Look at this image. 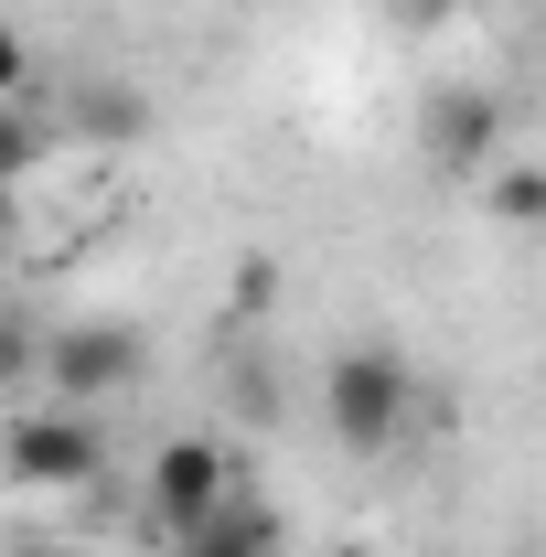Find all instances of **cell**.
<instances>
[{
	"instance_id": "obj_1",
	"label": "cell",
	"mask_w": 546,
	"mask_h": 557,
	"mask_svg": "<svg viewBox=\"0 0 546 557\" xmlns=\"http://www.w3.org/2000/svg\"><path fill=\"white\" fill-rule=\"evenodd\" d=\"M408 408H418V375H408L397 344H343L322 364V418H333L343 450H386L408 429Z\"/></svg>"
},
{
	"instance_id": "obj_2",
	"label": "cell",
	"mask_w": 546,
	"mask_h": 557,
	"mask_svg": "<svg viewBox=\"0 0 546 557\" xmlns=\"http://www.w3.org/2000/svg\"><path fill=\"white\" fill-rule=\"evenodd\" d=\"M225 493H236V440H214V429H172V440L150 450L139 515H150V536H161V547H183Z\"/></svg>"
},
{
	"instance_id": "obj_3",
	"label": "cell",
	"mask_w": 546,
	"mask_h": 557,
	"mask_svg": "<svg viewBox=\"0 0 546 557\" xmlns=\"http://www.w3.org/2000/svg\"><path fill=\"white\" fill-rule=\"evenodd\" d=\"M97 461H108V440H97V408H22L0 429V472L22 493H86L97 483Z\"/></svg>"
},
{
	"instance_id": "obj_4",
	"label": "cell",
	"mask_w": 546,
	"mask_h": 557,
	"mask_svg": "<svg viewBox=\"0 0 546 557\" xmlns=\"http://www.w3.org/2000/svg\"><path fill=\"white\" fill-rule=\"evenodd\" d=\"M129 375H139V322H119V311H75L44 333V397L54 408H97Z\"/></svg>"
},
{
	"instance_id": "obj_5",
	"label": "cell",
	"mask_w": 546,
	"mask_h": 557,
	"mask_svg": "<svg viewBox=\"0 0 546 557\" xmlns=\"http://www.w3.org/2000/svg\"><path fill=\"white\" fill-rule=\"evenodd\" d=\"M493 161H504V97H482V86L439 97V108H429V172H450V183H482Z\"/></svg>"
},
{
	"instance_id": "obj_6",
	"label": "cell",
	"mask_w": 546,
	"mask_h": 557,
	"mask_svg": "<svg viewBox=\"0 0 546 557\" xmlns=\"http://www.w3.org/2000/svg\"><path fill=\"white\" fill-rule=\"evenodd\" d=\"M172 557H278V504H258V493L236 483V493H225V504H214V515H204V525H194Z\"/></svg>"
},
{
	"instance_id": "obj_7",
	"label": "cell",
	"mask_w": 546,
	"mask_h": 557,
	"mask_svg": "<svg viewBox=\"0 0 546 557\" xmlns=\"http://www.w3.org/2000/svg\"><path fill=\"white\" fill-rule=\"evenodd\" d=\"M482 214L536 236V225H546V161H493V172H482Z\"/></svg>"
},
{
	"instance_id": "obj_8",
	"label": "cell",
	"mask_w": 546,
	"mask_h": 557,
	"mask_svg": "<svg viewBox=\"0 0 546 557\" xmlns=\"http://www.w3.org/2000/svg\"><path fill=\"white\" fill-rule=\"evenodd\" d=\"M33 375H44V333L22 311H0V386H33Z\"/></svg>"
},
{
	"instance_id": "obj_9",
	"label": "cell",
	"mask_w": 546,
	"mask_h": 557,
	"mask_svg": "<svg viewBox=\"0 0 546 557\" xmlns=\"http://www.w3.org/2000/svg\"><path fill=\"white\" fill-rule=\"evenodd\" d=\"M33 161H44V129H33V119H22V97H11V108H0V183H22Z\"/></svg>"
},
{
	"instance_id": "obj_10",
	"label": "cell",
	"mask_w": 546,
	"mask_h": 557,
	"mask_svg": "<svg viewBox=\"0 0 546 557\" xmlns=\"http://www.w3.org/2000/svg\"><path fill=\"white\" fill-rule=\"evenodd\" d=\"M86 129H97V139H129L139 129V97H129V86H97V97H86Z\"/></svg>"
},
{
	"instance_id": "obj_11",
	"label": "cell",
	"mask_w": 546,
	"mask_h": 557,
	"mask_svg": "<svg viewBox=\"0 0 546 557\" xmlns=\"http://www.w3.org/2000/svg\"><path fill=\"white\" fill-rule=\"evenodd\" d=\"M22 86H33V44H22V33H11V22H0V108H11V97H22Z\"/></svg>"
},
{
	"instance_id": "obj_12",
	"label": "cell",
	"mask_w": 546,
	"mask_h": 557,
	"mask_svg": "<svg viewBox=\"0 0 546 557\" xmlns=\"http://www.w3.org/2000/svg\"><path fill=\"white\" fill-rule=\"evenodd\" d=\"M269 300H278V269H269V258H247V269H236V311H269Z\"/></svg>"
},
{
	"instance_id": "obj_13",
	"label": "cell",
	"mask_w": 546,
	"mask_h": 557,
	"mask_svg": "<svg viewBox=\"0 0 546 557\" xmlns=\"http://www.w3.org/2000/svg\"><path fill=\"white\" fill-rule=\"evenodd\" d=\"M11 214H22V194H11V183H0V247H11Z\"/></svg>"
},
{
	"instance_id": "obj_14",
	"label": "cell",
	"mask_w": 546,
	"mask_h": 557,
	"mask_svg": "<svg viewBox=\"0 0 546 557\" xmlns=\"http://www.w3.org/2000/svg\"><path fill=\"white\" fill-rule=\"evenodd\" d=\"M333 557H386V547H375V536H343V547Z\"/></svg>"
},
{
	"instance_id": "obj_15",
	"label": "cell",
	"mask_w": 546,
	"mask_h": 557,
	"mask_svg": "<svg viewBox=\"0 0 546 557\" xmlns=\"http://www.w3.org/2000/svg\"><path fill=\"white\" fill-rule=\"evenodd\" d=\"M22 557H75V547H44V536H33V547H22Z\"/></svg>"
},
{
	"instance_id": "obj_16",
	"label": "cell",
	"mask_w": 546,
	"mask_h": 557,
	"mask_svg": "<svg viewBox=\"0 0 546 557\" xmlns=\"http://www.w3.org/2000/svg\"><path fill=\"white\" fill-rule=\"evenodd\" d=\"M525 11H536V22H546V0H525Z\"/></svg>"
}]
</instances>
